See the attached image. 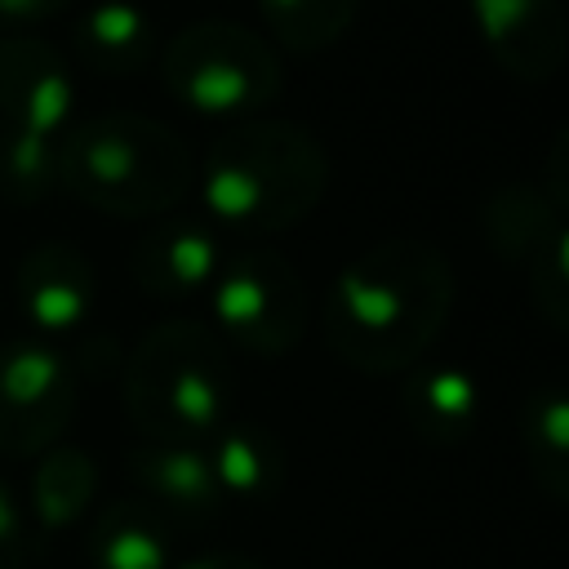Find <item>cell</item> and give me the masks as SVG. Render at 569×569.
Segmentation results:
<instances>
[{"label":"cell","instance_id":"cell-1","mask_svg":"<svg viewBox=\"0 0 569 569\" xmlns=\"http://www.w3.org/2000/svg\"><path fill=\"white\" fill-rule=\"evenodd\" d=\"M449 307V258L418 236H391L333 276L320 302V329L342 365L360 373H405L427 356Z\"/></svg>","mask_w":569,"mask_h":569},{"label":"cell","instance_id":"cell-2","mask_svg":"<svg viewBox=\"0 0 569 569\" xmlns=\"http://www.w3.org/2000/svg\"><path fill=\"white\" fill-rule=\"evenodd\" d=\"M329 182L325 147L289 120L222 124L200 164V204L218 231L271 236L302 222Z\"/></svg>","mask_w":569,"mask_h":569},{"label":"cell","instance_id":"cell-3","mask_svg":"<svg viewBox=\"0 0 569 569\" xmlns=\"http://www.w3.org/2000/svg\"><path fill=\"white\" fill-rule=\"evenodd\" d=\"M196 178L187 142L133 111H107L58 138V187L111 218H160Z\"/></svg>","mask_w":569,"mask_h":569},{"label":"cell","instance_id":"cell-4","mask_svg":"<svg viewBox=\"0 0 569 569\" xmlns=\"http://www.w3.org/2000/svg\"><path fill=\"white\" fill-rule=\"evenodd\" d=\"M124 409L147 440L209 445L231 413L222 338L200 320L156 325L124 365Z\"/></svg>","mask_w":569,"mask_h":569},{"label":"cell","instance_id":"cell-5","mask_svg":"<svg viewBox=\"0 0 569 569\" xmlns=\"http://www.w3.org/2000/svg\"><path fill=\"white\" fill-rule=\"evenodd\" d=\"M280 53L244 22L209 18L178 31L160 53V80L191 116L240 124L280 93Z\"/></svg>","mask_w":569,"mask_h":569},{"label":"cell","instance_id":"cell-6","mask_svg":"<svg viewBox=\"0 0 569 569\" xmlns=\"http://www.w3.org/2000/svg\"><path fill=\"white\" fill-rule=\"evenodd\" d=\"M209 329L222 347H240L249 356H284L307 338L311 293L293 262L267 249H249L222 262L209 284Z\"/></svg>","mask_w":569,"mask_h":569},{"label":"cell","instance_id":"cell-7","mask_svg":"<svg viewBox=\"0 0 569 569\" xmlns=\"http://www.w3.org/2000/svg\"><path fill=\"white\" fill-rule=\"evenodd\" d=\"M80 365L67 342L9 338L0 347V453L40 458L76 418Z\"/></svg>","mask_w":569,"mask_h":569},{"label":"cell","instance_id":"cell-8","mask_svg":"<svg viewBox=\"0 0 569 569\" xmlns=\"http://www.w3.org/2000/svg\"><path fill=\"white\" fill-rule=\"evenodd\" d=\"M0 116L4 129H22L36 138H62L76 116V80L71 62L36 36L0 40Z\"/></svg>","mask_w":569,"mask_h":569},{"label":"cell","instance_id":"cell-9","mask_svg":"<svg viewBox=\"0 0 569 569\" xmlns=\"http://www.w3.org/2000/svg\"><path fill=\"white\" fill-rule=\"evenodd\" d=\"M18 307L31 338L67 342L93 311V267L67 240H44L18 262Z\"/></svg>","mask_w":569,"mask_h":569},{"label":"cell","instance_id":"cell-10","mask_svg":"<svg viewBox=\"0 0 569 569\" xmlns=\"http://www.w3.org/2000/svg\"><path fill=\"white\" fill-rule=\"evenodd\" d=\"M489 58L525 80L542 84L565 62V18L556 0H467Z\"/></svg>","mask_w":569,"mask_h":569},{"label":"cell","instance_id":"cell-11","mask_svg":"<svg viewBox=\"0 0 569 569\" xmlns=\"http://www.w3.org/2000/svg\"><path fill=\"white\" fill-rule=\"evenodd\" d=\"M129 476L142 485L147 507L164 525H204L222 507L204 445H164L142 440L129 449Z\"/></svg>","mask_w":569,"mask_h":569},{"label":"cell","instance_id":"cell-12","mask_svg":"<svg viewBox=\"0 0 569 569\" xmlns=\"http://www.w3.org/2000/svg\"><path fill=\"white\" fill-rule=\"evenodd\" d=\"M227 253L209 222H156L133 249V280L151 298H196L209 293Z\"/></svg>","mask_w":569,"mask_h":569},{"label":"cell","instance_id":"cell-13","mask_svg":"<svg viewBox=\"0 0 569 569\" xmlns=\"http://www.w3.org/2000/svg\"><path fill=\"white\" fill-rule=\"evenodd\" d=\"M400 413L427 445H458L480 418V382L458 365H413L400 378Z\"/></svg>","mask_w":569,"mask_h":569},{"label":"cell","instance_id":"cell-14","mask_svg":"<svg viewBox=\"0 0 569 569\" xmlns=\"http://www.w3.org/2000/svg\"><path fill=\"white\" fill-rule=\"evenodd\" d=\"M485 231L502 258H511L525 276L569 249L565 209L542 196V187H507L485 204Z\"/></svg>","mask_w":569,"mask_h":569},{"label":"cell","instance_id":"cell-15","mask_svg":"<svg viewBox=\"0 0 569 569\" xmlns=\"http://www.w3.org/2000/svg\"><path fill=\"white\" fill-rule=\"evenodd\" d=\"M71 49L98 76H129L151 58V22L133 0H98L76 18Z\"/></svg>","mask_w":569,"mask_h":569},{"label":"cell","instance_id":"cell-16","mask_svg":"<svg viewBox=\"0 0 569 569\" xmlns=\"http://www.w3.org/2000/svg\"><path fill=\"white\" fill-rule=\"evenodd\" d=\"M169 529L147 502H111L98 511L89 529V565L93 569H169Z\"/></svg>","mask_w":569,"mask_h":569},{"label":"cell","instance_id":"cell-17","mask_svg":"<svg viewBox=\"0 0 569 569\" xmlns=\"http://www.w3.org/2000/svg\"><path fill=\"white\" fill-rule=\"evenodd\" d=\"M93 493H98V467H93V458L84 449L58 440L36 458L31 489H27L36 529H44V533L71 529L89 511Z\"/></svg>","mask_w":569,"mask_h":569},{"label":"cell","instance_id":"cell-18","mask_svg":"<svg viewBox=\"0 0 569 569\" xmlns=\"http://www.w3.org/2000/svg\"><path fill=\"white\" fill-rule=\"evenodd\" d=\"M204 453L222 498H262L284 480V449L262 427H249V422L222 427L204 445Z\"/></svg>","mask_w":569,"mask_h":569},{"label":"cell","instance_id":"cell-19","mask_svg":"<svg viewBox=\"0 0 569 569\" xmlns=\"http://www.w3.org/2000/svg\"><path fill=\"white\" fill-rule=\"evenodd\" d=\"M520 436H525L538 489L565 502L569 498V396L560 387H538L525 400Z\"/></svg>","mask_w":569,"mask_h":569},{"label":"cell","instance_id":"cell-20","mask_svg":"<svg viewBox=\"0 0 569 569\" xmlns=\"http://www.w3.org/2000/svg\"><path fill=\"white\" fill-rule=\"evenodd\" d=\"M360 0H258V13L271 40L289 53H320L329 49L356 18Z\"/></svg>","mask_w":569,"mask_h":569},{"label":"cell","instance_id":"cell-21","mask_svg":"<svg viewBox=\"0 0 569 569\" xmlns=\"http://www.w3.org/2000/svg\"><path fill=\"white\" fill-rule=\"evenodd\" d=\"M0 191L13 204H40L58 191V138L4 129L0 138Z\"/></svg>","mask_w":569,"mask_h":569},{"label":"cell","instance_id":"cell-22","mask_svg":"<svg viewBox=\"0 0 569 569\" xmlns=\"http://www.w3.org/2000/svg\"><path fill=\"white\" fill-rule=\"evenodd\" d=\"M27 547H31V525L13 489L0 480V569H27Z\"/></svg>","mask_w":569,"mask_h":569},{"label":"cell","instance_id":"cell-23","mask_svg":"<svg viewBox=\"0 0 569 569\" xmlns=\"http://www.w3.org/2000/svg\"><path fill=\"white\" fill-rule=\"evenodd\" d=\"M67 9H71V0H0V22L4 27H31V22H49Z\"/></svg>","mask_w":569,"mask_h":569},{"label":"cell","instance_id":"cell-24","mask_svg":"<svg viewBox=\"0 0 569 569\" xmlns=\"http://www.w3.org/2000/svg\"><path fill=\"white\" fill-rule=\"evenodd\" d=\"M169 569H262V565L253 556H244V551H200V556L173 560Z\"/></svg>","mask_w":569,"mask_h":569}]
</instances>
